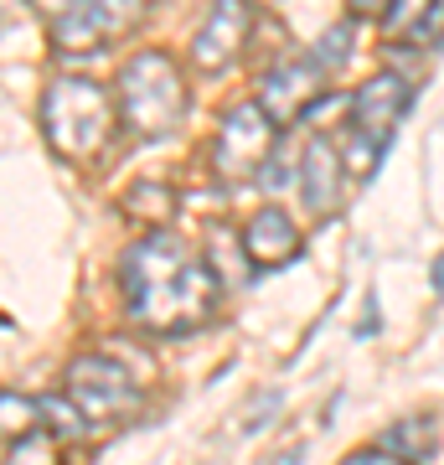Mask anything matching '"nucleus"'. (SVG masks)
I'll use <instances>...</instances> for the list:
<instances>
[{
  "mask_svg": "<svg viewBox=\"0 0 444 465\" xmlns=\"http://www.w3.org/2000/svg\"><path fill=\"white\" fill-rule=\"evenodd\" d=\"M280 465H300V450H290V455H280Z\"/></svg>",
  "mask_w": 444,
  "mask_h": 465,
  "instance_id": "393cba45",
  "label": "nucleus"
},
{
  "mask_svg": "<svg viewBox=\"0 0 444 465\" xmlns=\"http://www.w3.org/2000/svg\"><path fill=\"white\" fill-rule=\"evenodd\" d=\"M67 399L83 419H124L140 409V388L130 382V372L114 362V357H99V351H83L78 362L67 367Z\"/></svg>",
  "mask_w": 444,
  "mask_h": 465,
  "instance_id": "39448f33",
  "label": "nucleus"
},
{
  "mask_svg": "<svg viewBox=\"0 0 444 465\" xmlns=\"http://www.w3.org/2000/svg\"><path fill=\"white\" fill-rule=\"evenodd\" d=\"M341 150V166H351L357 176H372V171L382 166V145L372 140V134H362V130H351L346 134V145H336Z\"/></svg>",
  "mask_w": 444,
  "mask_h": 465,
  "instance_id": "f3484780",
  "label": "nucleus"
},
{
  "mask_svg": "<svg viewBox=\"0 0 444 465\" xmlns=\"http://www.w3.org/2000/svg\"><path fill=\"white\" fill-rule=\"evenodd\" d=\"M413 104V88L403 73H372L357 94H351V130L372 134L378 145H388L393 140V130L403 124V114H409Z\"/></svg>",
  "mask_w": 444,
  "mask_h": 465,
  "instance_id": "6e6552de",
  "label": "nucleus"
},
{
  "mask_svg": "<svg viewBox=\"0 0 444 465\" xmlns=\"http://www.w3.org/2000/svg\"><path fill=\"white\" fill-rule=\"evenodd\" d=\"M341 150L331 145V140H311L305 145V161H300V186H305V202H311L315 217L336 213V202H341Z\"/></svg>",
  "mask_w": 444,
  "mask_h": 465,
  "instance_id": "9d476101",
  "label": "nucleus"
},
{
  "mask_svg": "<svg viewBox=\"0 0 444 465\" xmlns=\"http://www.w3.org/2000/svg\"><path fill=\"white\" fill-rule=\"evenodd\" d=\"M42 130H47L52 150L67 161L99 155L114 134V104L94 78H57L42 99Z\"/></svg>",
  "mask_w": 444,
  "mask_h": 465,
  "instance_id": "7ed1b4c3",
  "label": "nucleus"
},
{
  "mask_svg": "<svg viewBox=\"0 0 444 465\" xmlns=\"http://www.w3.org/2000/svg\"><path fill=\"white\" fill-rule=\"evenodd\" d=\"M119 269L130 321L150 336H186L217 311V269L202 264L176 232H145Z\"/></svg>",
  "mask_w": 444,
  "mask_h": 465,
  "instance_id": "f257e3e1",
  "label": "nucleus"
},
{
  "mask_svg": "<svg viewBox=\"0 0 444 465\" xmlns=\"http://www.w3.org/2000/svg\"><path fill=\"white\" fill-rule=\"evenodd\" d=\"M63 5H67V0H36V11H52V16H57Z\"/></svg>",
  "mask_w": 444,
  "mask_h": 465,
  "instance_id": "5701e85b",
  "label": "nucleus"
},
{
  "mask_svg": "<svg viewBox=\"0 0 444 465\" xmlns=\"http://www.w3.org/2000/svg\"><path fill=\"white\" fill-rule=\"evenodd\" d=\"M274 134H280V124L259 109V99L232 104L228 114H222V124H217L212 171L222 182H248V176H259V171L274 161Z\"/></svg>",
  "mask_w": 444,
  "mask_h": 465,
  "instance_id": "20e7f679",
  "label": "nucleus"
},
{
  "mask_svg": "<svg viewBox=\"0 0 444 465\" xmlns=\"http://www.w3.org/2000/svg\"><path fill=\"white\" fill-rule=\"evenodd\" d=\"M5 465H63V455H57V440L52 434H21V440H11L5 445Z\"/></svg>",
  "mask_w": 444,
  "mask_h": 465,
  "instance_id": "dca6fc26",
  "label": "nucleus"
},
{
  "mask_svg": "<svg viewBox=\"0 0 444 465\" xmlns=\"http://www.w3.org/2000/svg\"><path fill=\"white\" fill-rule=\"evenodd\" d=\"M42 424V403L21 393H0V440H21Z\"/></svg>",
  "mask_w": 444,
  "mask_h": 465,
  "instance_id": "2eb2a0df",
  "label": "nucleus"
},
{
  "mask_svg": "<svg viewBox=\"0 0 444 465\" xmlns=\"http://www.w3.org/2000/svg\"><path fill=\"white\" fill-rule=\"evenodd\" d=\"M42 424H47L52 440H78L88 419L73 409V399H42Z\"/></svg>",
  "mask_w": 444,
  "mask_h": 465,
  "instance_id": "a211bd4d",
  "label": "nucleus"
},
{
  "mask_svg": "<svg viewBox=\"0 0 444 465\" xmlns=\"http://www.w3.org/2000/svg\"><path fill=\"white\" fill-rule=\"evenodd\" d=\"M382 36H388V42H409V47H419V36H424V42H439L444 36V5L439 0H388Z\"/></svg>",
  "mask_w": 444,
  "mask_h": 465,
  "instance_id": "f8f14e48",
  "label": "nucleus"
},
{
  "mask_svg": "<svg viewBox=\"0 0 444 465\" xmlns=\"http://www.w3.org/2000/svg\"><path fill=\"white\" fill-rule=\"evenodd\" d=\"M434 434H439V424H434V414H424V419L413 414V419H398V424H388L378 445L388 450V455H398V460H409V465H424L429 455H434V445H439Z\"/></svg>",
  "mask_w": 444,
  "mask_h": 465,
  "instance_id": "ddd939ff",
  "label": "nucleus"
},
{
  "mask_svg": "<svg viewBox=\"0 0 444 465\" xmlns=\"http://www.w3.org/2000/svg\"><path fill=\"white\" fill-rule=\"evenodd\" d=\"M248 36H253V5L248 0H212V11L202 16L197 42H192V63L202 73H222L243 57Z\"/></svg>",
  "mask_w": 444,
  "mask_h": 465,
  "instance_id": "0eeeda50",
  "label": "nucleus"
},
{
  "mask_svg": "<svg viewBox=\"0 0 444 465\" xmlns=\"http://www.w3.org/2000/svg\"><path fill=\"white\" fill-rule=\"evenodd\" d=\"M109 36L114 32H109V21L94 0H67L52 16V47L57 52H99Z\"/></svg>",
  "mask_w": 444,
  "mask_h": 465,
  "instance_id": "9b49d317",
  "label": "nucleus"
},
{
  "mask_svg": "<svg viewBox=\"0 0 444 465\" xmlns=\"http://www.w3.org/2000/svg\"><path fill=\"white\" fill-rule=\"evenodd\" d=\"M346 11L357 21H382L388 16V0H346Z\"/></svg>",
  "mask_w": 444,
  "mask_h": 465,
  "instance_id": "4be33fe9",
  "label": "nucleus"
},
{
  "mask_svg": "<svg viewBox=\"0 0 444 465\" xmlns=\"http://www.w3.org/2000/svg\"><path fill=\"white\" fill-rule=\"evenodd\" d=\"M104 11V21H109V32H134L140 21H145V11H150V0H94Z\"/></svg>",
  "mask_w": 444,
  "mask_h": 465,
  "instance_id": "6ab92c4d",
  "label": "nucleus"
},
{
  "mask_svg": "<svg viewBox=\"0 0 444 465\" xmlns=\"http://www.w3.org/2000/svg\"><path fill=\"white\" fill-rule=\"evenodd\" d=\"M434 284L444 290V253H439V264H434Z\"/></svg>",
  "mask_w": 444,
  "mask_h": 465,
  "instance_id": "b1692460",
  "label": "nucleus"
},
{
  "mask_svg": "<svg viewBox=\"0 0 444 465\" xmlns=\"http://www.w3.org/2000/svg\"><path fill=\"white\" fill-rule=\"evenodd\" d=\"M186 114V78L171 52H140L119 67V119L134 134H171Z\"/></svg>",
  "mask_w": 444,
  "mask_h": 465,
  "instance_id": "f03ea898",
  "label": "nucleus"
},
{
  "mask_svg": "<svg viewBox=\"0 0 444 465\" xmlns=\"http://www.w3.org/2000/svg\"><path fill=\"white\" fill-rule=\"evenodd\" d=\"M321 94H326V67L315 63V57H290V63L269 67L259 78V109L280 130L311 114L315 104H321Z\"/></svg>",
  "mask_w": 444,
  "mask_h": 465,
  "instance_id": "423d86ee",
  "label": "nucleus"
},
{
  "mask_svg": "<svg viewBox=\"0 0 444 465\" xmlns=\"http://www.w3.org/2000/svg\"><path fill=\"white\" fill-rule=\"evenodd\" d=\"M311 57H315L321 67H326V73H331V67H341L346 57H351V26H346V21H341V26H331V32L321 36V42H315Z\"/></svg>",
  "mask_w": 444,
  "mask_h": 465,
  "instance_id": "aec40b11",
  "label": "nucleus"
},
{
  "mask_svg": "<svg viewBox=\"0 0 444 465\" xmlns=\"http://www.w3.org/2000/svg\"><path fill=\"white\" fill-rule=\"evenodd\" d=\"M238 243H243V259L253 269H284L300 253V228L284 207H259Z\"/></svg>",
  "mask_w": 444,
  "mask_h": 465,
  "instance_id": "1a4fd4ad",
  "label": "nucleus"
},
{
  "mask_svg": "<svg viewBox=\"0 0 444 465\" xmlns=\"http://www.w3.org/2000/svg\"><path fill=\"white\" fill-rule=\"evenodd\" d=\"M124 213H130L140 228L161 232V228H171V217H176V192H165L161 182H140V186H130Z\"/></svg>",
  "mask_w": 444,
  "mask_h": 465,
  "instance_id": "4468645a",
  "label": "nucleus"
},
{
  "mask_svg": "<svg viewBox=\"0 0 444 465\" xmlns=\"http://www.w3.org/2000/svg\"><path fill=\"white\" fill-rule=\"evenodd\" d=\"M341 465H409V460H398V455H388L382 445H372V450H351Z\"/></svg>",
  "mask_w": 444,
  "mask_h": 465,
  "instance_id": "412c9836",
  "label": "nucleus"
}]
</instances>
